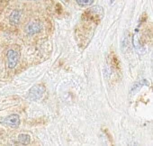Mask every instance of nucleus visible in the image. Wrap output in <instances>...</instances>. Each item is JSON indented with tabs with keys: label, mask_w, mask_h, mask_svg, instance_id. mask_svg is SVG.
Here are the masks:
<instances>
[{
	"label": "nucleus",
	"mask_w": 153,
	"mask_h": 146,
	"mask_svg": "<svg viewBox=\"0 0 153 146\" xmlns=\"http://www.w3.org/2000/svg\"><path fill=\"white\" fill-rule=\"evenodd\" d=\"M148 85H149V82H148L146 80H140V81L136 82V83L133 85V87L131 88V95L136 94L143 86H148Z\"/></svg>",
	"instance_id": "0eeeda50"
},
{
	"label": "nucleus",
	"mask_w": 153,
	"mask_h": 146,
	"mask_svg": "<svg viewBox=\"0 0 153 146\" xmlns=\"http://www.w3.org/2000/svg\"><path fill=\"white\" fill-rule=\"evenodd\" d=\"M130 48V43H129V39H128V36H124L123 40L122 41V49L123 51L124 49H129Z\"/></svg>",
	"instance_id": "9b49d317"
},
{
	"label": "nucleus",
	"mask_w": 153,
	"mask_h": 146,
	"mask_svg": "<svg viewBox=\"0 0 153 146\" xmlns=\"http://www.w3.org/2000/svg\"><path fill=\"white\" fill-rule=\"evenodd\" d=\"M103 15H104V10H103V7H99V6H97V7H94L88 10H87L85 16L92 20V21H95L96 23H98L102 17H103Z\"/></svg>",
	"instance_id": "f03ea898"
},
{
	"label": "nucleus",
	"mask_w": 153,
	"mask_h": 146,
	"mask_svg": "<svg viewBox=\"0 0 153 146\" xmlns=\"http://www.w3.org/2000/svg\"><path fill=\"white\" fill-rule=\"evenodd\" d=\"M42 30V25L38 21H33V22L29 23L25 28V31H26L27 34H29V35L36 34L40 33Z\"/></svg>",
	"instance_id": "39448f33"
},
{
	"label": "nucleus",
	"mask_w": 153,
	"mask_h": 146,
	"mask_svg": "<svg viewBox=\"0 0 153 146\" xmlns=\"http://www.w3.org/2000/svg\"><path fill=\"white\" fill-rule=\"evenodd\" d=\"M114 1V0H110V2H111V3H113Z\"/></svg>",
	"instance_id": "f8f14e48"
},
{
	"label": "nucleus",
	"mask_w": 153,
	"mask_h": 146,
	"mask_svg": "<svg viewBox=\"0 0 153 146\" xmlns=\"http://www.w3.org/2000/svg\"><path fill=\"white\" fill-rule=\"evenodd\" d=\"M76 2L80 7H88L93 5L94 0H76Z\"/></svg>",
	"instance_id": "9d476101"
},
{
	"label": "nucleus",
	"mask_w": 153,
	"mask_h": 146,
	"mask_svg": "<svg viewBox=\"0 0 153 146\" xmlns=\"http://www.w3.org/2000/svg\"><path fill=\"white\" fill-rule=\"evenodd\" d=\"M27 1H31V0H27Z\"/></svg>",
	"instance_id": "4468645a"
},
{
	"label": "nucleus",
	"mask_w": 153,
	"mask_h": 146,
	"mask_svg": "<svg viewBox=\"0 0 153 146\" xmlns=\"http://www.w3.org/2000/svg\"><path fill=\"white\" fill-rule=\"evenodd\" d=\"M18 141L21 144H24V145H28L31 142V137L29 134H26V133H21L19 134L18 136Z\"/></svg>",
	"instance_id": "6e6552de"
},
{
	"label": "nucleus",
	"mask_w": 153,
	"mask_h": 146,
	"mask_svg": "<svg viewBox=\"0 0 153 146\" xmlns=\"http://www.w3.org/2000/svg\"><path fill=\"white\" fill-rule=\"evenodd\" d=\"M63 1H67V0H63Z\"/></svg>",
	"instance_id": "ddd939ff"
},
{
	"label": "nucleus",
	"mask_w": 153,
	"mask_h": 146,
	"mask_svg": "<svg viewBox=\"0 0 153 146\" xmlns=\"http://www.w3.org/2000/svg\"><path fill=\"white\" fill-rule=\"evenodd\" d=\"M21 11L20 10H13L12 13L9 16V23L12 25H17L20 23V19H21Z\"/></svg>",
	"instance_id": "423d86ee"
},
{
	"label": "nucleus",
	"mask_w": 153,
	"mask_h": 146,
	"mask_svg": "<svg viewBox=\"0 0 153 146\" xmlns=\"http://www.w3.org/2000/svg\"><path fill=\"white\" fill-rule=\"evenodd\" d=\"M44 93H45V87L42 84H38V85H34L30 89L27 97L30 100L36 101L41 99L43 97Z\"/></svg>",
	"instance_id": "f257e3e1"
},
{
	"label": "nucleus",
	"mask_w": 153,
	"mask_h": 146,
	"mask_svg": "<svg viewBox=\"0 0 153 146\" xmlns=\"http://www.w3.org/2000/svg\"><path fill=\"white\" fill-rule=\"evenodd\" d=\"M0 124L10 128H18L20 125V117L17 114H12L0 120Z\"/></svg>",
	"instance_id": "7ed1b4c3"
},
{
	"label": "nucleus",
	"mask_w": 153,
	"mask_h": 146,
	"mask_svg": "<svg viewBox=\"0 0 153 146\" xmlns=\"http://www.w3.org/2000/svg\"><path fill=\"white\" fill-rule=\"evenodd\" d=\"M110 62H111V65L113 66V68L117 69H119L120 63H119V60H118L117 57H116L114 54H112V55L110 56Z\"/></svg>",
	"instance_id": "1a4fd4ad"
},
{
	"label": "nucleus",
	"mask_w": 153,
	"mask_h": 146,
	"mask_svg": "<svg viewBox=\"0 0 153 146\" xmlns=\"http://www.w3.org/2000/svg\"><path fill=\"white\" fill-rule=\"evenodd\" d=\"M7 66L10 69H15L19 61V53L15 50H8L7 52Z\"/></svg>",
	"instance_id": "20e7f679"
}]
</instances>
